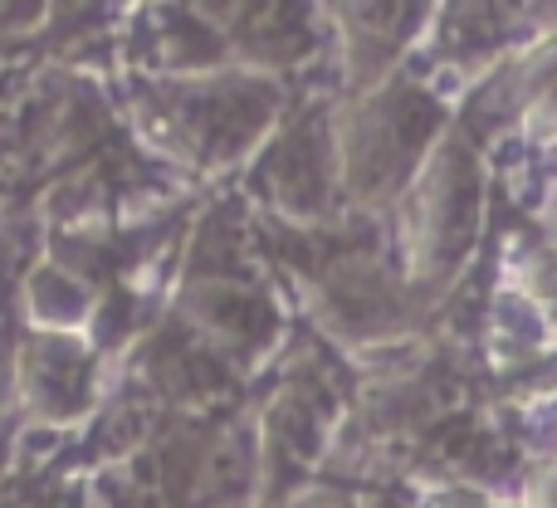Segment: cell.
<instances>
[{
    "label": "cell",
    "mask_w": 557,
    "mask_h": 508,
    "mask_svg": "<svg viewBox=\"0 0 557 508\" xmlns=\"http://www.w3.org/2000/svg\"><path fill=\"white\" fill-rule=\"evenodd\" d=\"M435 127H441V108L421 88H392V94L372 98L347 133V182H352V191L382 196L396 182H406V172L431 147Z\"/></svg>",
    "instance_id": "6da1fadb"
},
{
    "label": "cell",
    "mask_w": 557,
    "mask_h": 508,
    "mask_svg": "<svg viewBox=\"0 0 557 508\" xmlns=\"http://www.w3.org/2000/svg\"><path fill=\"white\" fill-rule=\"evenodd\" d=\"M176 117L182 127L206 147V152H235L260 133L270 117V88L250 84V78H215V84H196L176 98Z\"/></svg>",
    "instance_id": "7a4b0ae2"
}]
</instances>
